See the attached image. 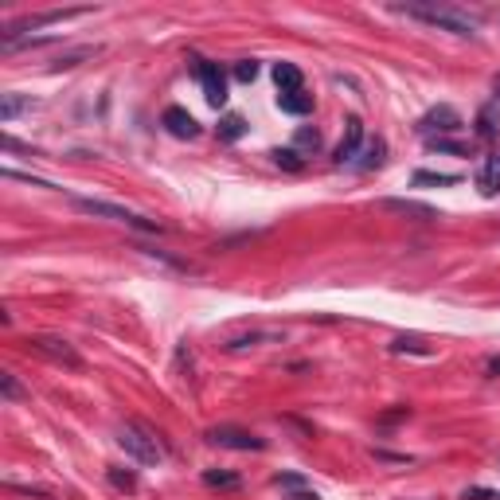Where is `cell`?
I'll return each mask as SVG.
<instances>
[{"label":"cell","instance_id":"obj_1","mask_svg":"<svg viewBox=\"0 0 500 500\" xmlns=\"http://www.w3.org/2000/svg\"><path fill=\"white\" fill-rule=\"evenodd\" d=\"M399 12L414 16V20H422V24H434V28L449 31V36H461V39L477 36V20L465 16L461 8H454V4H403Z\"/></svg>","mask_w":500,"mask_h":500},{"label":"cell","instance_id":"obj_2","mask_svg":"<svg viewBox=\"0 0 500 500\" xmlns=\"http://www.w3.org/2000/svg\"><path fill=\"white\" fill-rule=\"evenodd\" d=\"M118 446L141 465H156L164 457L161 441H156V434L145 426V422H125V426L118 430Z\"/></svg>","mask_w":500,"mask_h":500},{"label":"cell","instance_id":"obj_3","mask_svg":"<svg viewBox=\"0 0 500 500\" xmlns=\"http://www.w3.org/2000/svg\"><path fill=\"white\" fill-rule=\"evenodd\" d=\"M71 204L79 207V211H86V215H98V219H114V223H125V227H137V231H161V223L145 219V215H133L129 207L110 204V199H86V196H74Z\"/></svg>","mask_w":500,"mask_h":500},{"label":"cell","instance_id":"obj_4","mask_svg":"<svg viewBox=\"0 0 500 500\" xmlns=\"http://www.w3.org/2000/svg\"><path fill=\"white\" fill-rule=\"evenodd\" d=\"M24 344H28V352L44 356V360L59 364V368L82 371V356L74 352V344H71V340H63V336H47V332H39V336H28Z\"/></svg>","mask_w":500,"mask_h":500},{"label":"cell","instance_id":"obj_5","mask_svg":"<svg viewBox=\"0 0 500 500\" xmlns=\"http://www.w3.org/2000/svg\"><path fill=\"white\" fill-rule=\"evenodd\" d=\"M461 125H465V121H461V114H457L454 106H446V102H441V106H434L430 114H422L414 129H419L422 137L430 141V137H446V133H457Z\"/></svg>","mask_w":500,"mask_h":500},{"label":"cell","instance_id":"obj_6","mask_svg":"<svg viewBox=\"0 0 500 500\" xmlns=\"http://www.w3.org/2000/svg\"><path fill=\"white\" fill-rule=\"evenodd\" d=\"M90 8H55V12H39V16H24V20L8 24V31L0 39H20V31H31V28H47V24H63V20H74V16H86Z\"/></svg>","mask_w":500,"mask_h":500},{"label":"cell","instance_id":"obj_7","mask_svg":"<svg viewBox=\"0 0 500 500\" xmlns=\"http://www.w3.org/2000/svg\"><path fill=\"white\" fill-rule=\"evenodd\" d=\"M207 441L211 446H223V449H266V441L258 434H250V430H239V426H211L207 430Z\"/></svg>","mask_w":500,"mask_h":500},{"label":"cell","instance_id":"obj_8","mask_svg":"<svg viewBox=\"0 0 500 500\" xmlns=\"http://www.w3.org/2000/svg\"><path fill=\"white\" fill-rule=\"evenodd\" d=\"M196 79H199V86H204V98L211 106H223L227 102V79H223V71L215 63H207V59H199L196 63Z\"/></svg>","mask_w":500,"mask_h":500},{"label":"cell","instance_id":"obj_9","mask_svg":"<svg viewBox=\"0 0 500 500\" xmlns=\"http://www.w3.org/2000/svg\"><path fill=\"white\" fill-rule=\"evenodd\" d=\"M360 145H364V121L348 118L344 121V137H340V145H336V164H356Z\"/></svg>","mask_w":500,"mask_h":500},{"label":"cell","instance_id":"obj_10","mask_svg":"<svg viewBox=\"0 0 500 500\" xmlns=\"http://www.w3.org/2000/svg\"><path fill=\"white\" fill-rule=\"evenodd\" d=\"M164 129L172 133V137H180V141H191L199 133V125H196V118H191L188 110H180V106H169V110H164Z\"/></svg>","mask_w":500,"mask_h":500},{"label":"cell","instance_id":"obj_11","mask_svg":"<svg viewBox=\"0 0 500 500\" xmlns=\"http://www.w3.org/2000/svg\"><path fill=\"white\" fill-rule=\"evenodd\" d=\"M477 188L481 196H496L500 191V153H489L477 169Z\"/></svg>","mask_w":500,"mask_h":500},{"label":"cell","instance_id":"obj_12","mask_svg":"<svg viewBox=\"0 0 500 500\" xmlns=\"http://www.w3.org/2000/svg\"><path fill=\"white\" fill-rule=\"evenodd\" d=\"M36 106L39 102L31 94H4L0 98V121H16L24 110H36Z\"/></svg>","mask_w":500,"mask_h":500},{"label":"cell","instance_id":"obj_13","mask_svg":"<svg viewBox=\"0 0 500 500\" xmlns=\"http://www.w3.org/2000/svg\"><path fill=\"white\" fill-rule=\"evenodd\" d=\"M274 82H278L281 94H289V90H301V66L297 63H274Z\"/></svg>","mask_w":500,"mask_h":500},{"label":"cell","instance_id":"obj_14","mask_svg":"<svg viewBox=\"0 0 500 500\" xmlns=\"http://www.w3.org/2000/svg\"><path fill=\"white\" fill-rule=\"evenodd\" d=\"M278 110H281V114H294V118H301V114L313 110V94H305V90H289V94H278Z\"/></svg>","mask_w":500,"mask_h":500},{"label":"cell","instance_id":"obj_15","mask_svg":"<svg viewBox=\"0 0 500 500\" xmlns=\"http://www.w3.org/2000/svg\"><path fill=\"white\" fill-rule=\"evenodd\" d=\"M383 207L387 211H399V215H414V219H438V211L434 207H426V204H414V199H383Z\"/></svg>","mask_w":500,"mask_h":500},{"label":"cell","instance_id":"obj_16","mask_svg":"<svg viewBox=\"0 0 500 500\" xmlns=\"http://www.w3.org/2000/svg\"><path fill=\"white\" fill-rule=\"evenodd\" d=\"M266 340H278V332H243V336H231L227 340V352H243V348H258L266 344Z\"/></svg>","mask_w":500,"mask_h":500},{"label":"cell","instance_id":"obj_17","mask_svg":"<svg viewBox=\"0 0 500 500\" xmlns=\"http://www.w3.org/2000/svg\"><path fill=\"white\" fill-rule=\"evenodd\" d=\"M383 153H387V145H383V141L375 137L371 145L364 149V156L356 161V169H364V172H368V169H379V164H383Z\"/></svg>","mask_w":500,"mask_h":500},{"label":"cell","instance_id":"obj_18","mask_svg":"<svg viewBox=\"0 0 500 500\" xmlns=\"http://www.w3.org/2000/svg\"><path fill=\"white\" fill-rule=\"evenodd\" d=\"M106 481H110L118 493H133V489H137V477H133L129 469H118V465H110V469H106Z\"/></svg>","mask_w":500,"mask_h":500},{"label":"cell","instance_id":"obj_19","mask_svg":"<svg viewBox=\"0 0 500 500\" xmlns=\"http://www.w3.org/2000/svg\"><path fill=\"white\" fill-rule=\"evenodd\" d=\"M414 184H426V188H449V184H457V176L454 172H414Z\"/></svg>","mask_w":500,"mask_h":500},{"label":"cell","instance_id":"obj_20","mask_svg":"<svg viewBox=\"0 0 500 500\" xmlns=\"http://www.w3.org/2000/svg\"><path fill=\"white\" fill-rule=\"evenodd\" d=\"M246 133V121L239 118V114H227V118L219 121V141H239Z\"/></svg>","mask_w":500,"mask_h":500},{"label":"cell","instance_id":"obj_21","mask_svg":"<svg viewBox=\"0 0 500 500\" xmlns=\"http://www.w3.org/2000/svg\"><path fill=\"white\" fill-rule=\"evenodd\" d=\"M204 485H211V489H239V477H235V473H223V469H207L204 473Z\"/></svg>","mask_w":500,"mask_h":500},{"label":"cell","instance_id":"obj_22","mask_svg":"<svg viewBox=\"0 0 500 500\" xmlns=\"http://www.w3.org/2000/svg\"><path fill=\"white\" fill-rule=\"evenodd\" d=\"M426 145L434 149V153H449V156H469V149H465V145H457V141H449V137H430Z\"/></svg>","mask_w":500,"mask_h":500},{"label":"cell","instance_id":"obj_23","mask_svg":"<svg viewBox=\"0 0 500 500\" xmlns=\"http://www.w3.org/2000/svg\"><path fill=\"white\" fill-rule=\"evenodd\" d=\"M274 161H278L281 169H289V172H297V169H301V156H297L294 149H274Z\"/></svg>","mask_w":500,"mask_h":500},{"label":"cell","instance_id":"obj_24","mask_svg":"<svg viewBox=\"0 0 500 500\" xmlns=\"http://www.w3.org/2000/svg\"><path fill=\"white\" fill-rule=\"evenodd\" d=\"M391 348H395V352H419V356H430V348L422 344V340H414V336H411V340H406V336H399Z\"/></svg>","mask_w":500,"mask_h":500},{"label":"cell","instance_id":"obj_25","mask_svg":"<svg viewBox=\"0 0 500 500\" xmlns=\"http://www.w3.org/2000/svg\"><path fill=\"white\" fill-rule=\"evenodd\" d=\"M4 176L8 180H24V184H31V188H55L51 180H39V176H28V172H16V169H4Z\"/></svg>","mask_w":500,"mask_h":500},{"label":"cell","instance_id":"obj_26","mask_svg":"<svg viewBox=\"0 0 500 500\" xmlns=\"http://www.w3.org/2000/svg\"><path fill=\"white\" fill-rule=\"evenodd\" d=\"M0 391H4V399H20L24 391H20V383H16V375L12 371H4L0 375Z\"/></svg>","mask_w":500,"mask_h":500},{"label":"cell","instance_id":"obj_27","mask_svg":"<svg viewBox=\"0 0 500 500\" xmlns=\"http://www.w3.org/2000/svg\"><path fill=\"white\" fill-rule=\"evenodd\" d=\"M235 79H239V82H254V79H258V63H254V59H243V63L235 66Z\"/></svg>","mask_w":500,"mask_h":500},{"label":"cell","instance_id":"obj_28","mask_svg":"<svg viewBox=\"0 0 500 500\" xmlns=\"http://www.w3.org/2000/svg\"><path fill=\"white\" fill-rule=\"evenodd\" d=\"M297 145L316 149V145H321V133H316V129H297Z\"/></svg>","mask_w":500,"mask_h":500},{"label":"cell","instance_id":"obj_29","mask_svg":"<svg viewBox=\"0 0 500 500\" xmlns=\"http://www.w3.org/2000/svg\"><path fill=\"white\" fill-rule=\"evenodd\" d=\"M274 485H281V489H301V477H297V473H278V477H274Z\"/></svg>","mask_w":500,"mask_h":500},{"label":"cell","instance_id":"obj_30","mask_svg":"<svg viewBox=\"0 0 500 500\" xmlns=\"http://www.w3.org/2000/svg\"><path fill=\"white\" fill-rule=\"evenodd\" d=\"M289 500H321V496H316V493H313V489H297V493H294V496H289Z\"/></svg>","mask_w":500,"mask_h":500},{"label":"cell","instance_id":"obj_31","mask_svg":"<svg viewBox=\"0 0 500 500\" xmlns=\"http://www.w3.org/2000/svg\"><path fill=\"white\" fill-rule=\"evenodd\" d=\"M489 371H493V375H500V360H489Z\"/></svg>","mask_w":500,"mask_h":500},{"label":"cell","instance_id":"obj_32","mask_svg":"<svg viewBox=\"0 0 500 500\" xmlns=\"http://www.w3.org/2000/svg\"><path fill=\"white\" fill-rule=\"evenodd\" d=\"M496 90H500V79H496Z\"/></svg>","mask_w":500,"mask_h":500}]
</instances>
